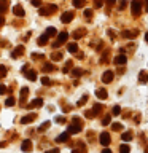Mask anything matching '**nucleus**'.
I'll return each instance as SVG.
<instances>
[{"instance_id": "f257e3e1", "label": "nucleus", "mask_w": 148, "mask_h": 153, "mask_svg": "<svg viewBox=\"0 0 148 153\" xmlns=\"http://www.w3.org/2000/svg\"><path fill=\"white\" fill-rule=\"evenodd\" d=\"M81 128H83V123L78 117H73L72 118V123L69 124V132L70 134H78L81 132Z\"/></svg>"}, {"instance_id": "f03ea898", "label": "nucleus", "mask_w": 148, "mask_h": 153, "mask_svg": "<svg viewBox=\"0 0 148 153\" xmlns=\"http://www.w3.org/2000/svg\"><path fill=\"white\" fill-rule=\"evenodd\" d=\"M131 10H132L134 16H140V13H142V0H132Z\"/></svg>"}, {"instance_id": "7ed1b4c3", "label": "nucleus", "mask_w": 148, "mask_h": 153, "mask_svg": "<svg viewBox=\"0 0 148 153\" xmlns=\"http://www.w3.org/2000/svg\"><path fill=\"white\" fill-rule=\"evenodd\" d=\"M99 142L102 143L104 147H107V145H110V142H112V136H110L108 132H102L99 136Z\"/></svg>"}, {"instance_id": "20e7f679", "label": "nucleus", "mask_w": 148, "mask_h": 153, "mask_svg": "<svg viewBox=\"0 0 148 153\" xmlns=\"http://www.w3.org/2000/svg\"><path fill=\"white\" fill-rule=\"evenodd\" d=\"M57 10L56 5H50V7H40V14L41 16H46V14H53Z\"/></svg>"}, {"instance_id": "39448f33", "label": "nucleus", "mask_w": 148, "mask_h": 153, "mask_svg": "<svg viewBox=\"0 0 148 153\" xmlns=\"http://www.w3.org/2000/svg\"><path fill=\"white\" fill-rule=\"evenodd\" d=\"M67 37H69V33H67V32H61V33H59V37H57V40L53 43V46H54V48L61 46L62 43H65V42H67Z\"/></svg>"}, {"instance_id": "423d86ee", "label": "nucleus", "mask_w": 148, "mask_h": 153, "mask_svg": "<svg viewBox=\"0 0 148 153\" xmlns=\"http://www.w3.org/2000/svg\"><path fill=\"white\" fill-rule=\"evenodd\" d=\"M113 78H115V74L112 70H107V72H104V75H102V83H112L113 81Z\"/></svg>"}, {"instance_id": "0eeeda50", "label": "nucleus", "mask_w": 148, "mask_h": 153, "mask_svg": "<svg viewBox=\"0 0 148 153\" xmlns=\"http://www.w3.org/2000/svg\"><path fill=\"white\" fill-rule=\"evenodd\" d=\"M72 19H73V13L72 11H65V13H62V16H61V21L64 24L72 22Z\"/></svg>"}, {"instance_id": "6e6552de", "label": "nucleus", "mask_w": 148, "mask_h": 153, "mask_svg": "<svg viewBox=\"0 0 148 153\" xmlns=\"http://www.w3.org/2000/svg\"><path fill=\"white\" fill-rule=\"evenodd\" d=\"M137 30H123L121 32V37L123 38H129V40H131V38H135L137 37Z\"/></svg>"}, {"instance_id": "1a4fd4ad", "label": "nucleus", "mask_w": 148, "mask_h": 153, "mask_svg": "<svg viewBox=\"0 0 148 153\" xmlns=\"http://www.w3.org/2000/svg\"><path fill=\"white\" fill-rule=\"evenodd\" d=\"M37 118V115L35 113H29V115H26V117H22L21 118V124H27V123H32L33 120Z\"/></svg>"}, {"instance_id": "9d476101", "label": "nucleus", "mask_w": 148, "mask_h": 153, "mask_svg": "<svg viewBox=\"0 0 148 153\" xmlns=\"http://www.w3.org/2000/svg\"><path fill=\"white\" fill-rule=\"evenodd\" d=\"M21 150L22 152H30L32 150V140H29V139H26V140H22V143H21Z\"/></svg>"}, {"instance_id": "9b49d317", "label": "nucleus", "mask_w": 148, "mask_h": 153, "mask_svg": "<svg viewBox=\"0 0 148 153\" xmlns=\"http://www.w3.org/2000/svg\"><path fill=\"white\" fill-rule=\"evenodd\" d=\"M69 137H70V132H69V131H67V132H62L61 136L56 137V142H57V143H64V142L69 140Z\"/></svg>"}, {"instance_id": "f8f14e48", "label": "nucleus", "mask_w": 148, "mask_h": 153, "mask_svg": "<svg viewBox=\"0 0 148 153\" xmlns=\"http://www.w3.org/2000/svg\"><path fill=\"white\" fill-rule=\"evenodd\" d=\"M126 62H127V57L124 56V54H119V56H116V57H115V64H116V65H119V67H121V65H124Z\"/></svg>"}, {"instance_id": "ddd939ff", "label": "nucleus", "mask_w": 148, "mask_h": 153, "mask_svg": "<svg viewBox=\"0 0 148 153\" xmlns=\"http://www.w3.org/2000/svg\"><path fill=\"white\" fill-rule=\"evenodd\" d=\"M95 96H97L99 99H107L108 97V93H107V89H104V88H99V89H95Z\"/></svg>"}, {"instance_id": "4468645a", "label": "nucleus", "mask_w": 148, "mask_h": 153, "mask_svg": "<svg viewBox=\"0 0 148 153\" xmlns=\"http://www.w3.org/2000/svg\"><path fill=\"white\" fill-rule=\"evenodd\" d=\"M24 54V46L22 45H19L14 48V51L11 53V57H18V56H22Z\"/></svg>"}, {"instance_id": "2eb2a0df", "label": "nucleus", "mask_w": 148, "mask_h": 153, "mask_svg": "<svg viewBox=\"0 0 148 153\" xmlns=\"http://www.w3.org/2000/svg\"><path fill=\"white\" fill-rule=\"evenodd\" d=\"M27 96H29V88H21V94H19V99H21V102H26V99H27Z\"/></svg>"}, {"instance_id": "dca6fc26", "label": "nucleus", "mask_w": 148, "mask_h": 153, "mask_svg": "<svg viewBox=\"0 0 148 153\" xmlns=\"http://www.w3.org/2000/svg\"><path fill=\"white\" fill-rule=\"evenodd\" d=\"M41 105H43V99L38 97V99H33L32 104H29L27 107H29V108H33V107H41Z\"/></svg>"}, {"instance_id": "f3484780", "label": "nucleus", "mask_w": 148, "mask_h": 153, "mask_svg": "<svg viewBox=\"0 0 148 153\" xmlns=\"http://www.w3.org/2000/svg\"><path fill=\"white\" fill-rule=\"evenodd\" d=\"M13 13L16 14V16H21V18L24 16V14H26V13H24V8L21 7V5H16V7L13 8Z\"/></svg>"}, {"instance_id": "a211bd4d", "label": "nucleus", "mask_w": 148, "mask_h": 153, "mask_svg": "<svg viewBox=\"0 0 148 153\" xmlns=\"http://www.w3.org/2000/svg\"><path fill=\"white\" fill-rule=\"evenodd\" d=\"M86 35V29H78V30H75L73 33H72V37L73 38H81Z\"/></svg>"}, {"instance_id": "6ab92c4d", "label": "nucleus", "mask_w": 148, "mask_h": 153, "mask_svg": "<svg viewBox=\"0 0 148 153\" xmlns=\"http://www.w3.org/2000/svg\"><path fill=\"white\" fill-rule=\"evenodd\" d=\"M26 76L30 81H35L37 80V72L35 70H26Z\"/></svg>"}, {"instance_id": "aec40b11", "label": "nucleus", "mask_w": 148, "mask_h": 153, "mask_svg": "<svg viewBox=\"0 0 148 153\" xmlns=\"http://www.w3.org/2000/svg\"><path fill=\"white\" fill-rule=\"evenodd\" d=\"M67 50H69V53H72V54H76L78 45H76V43H69V45H67Z\"/></svg>"}, {"instance_id": "412c9836", "label": "nucleus", "mask_w": 148, "mask_h": 153, "mask_svg": "<svg viewBox=\"0 0 148 153\" xmlns=\"http://www.w3.org/2000/svg\"><path fill=\"white\" fill-rule=\"evenodd\" d=\"M48 38H50V37H48L46 33H43V35H40V38H38V45H40V46L46 45V43H48Z\"/></svg>"}, {"instance_id": "4be33fe9", "label": "nucleus", "mask_w": 148, "mask_h": 153, "mask_svg": "<svg viewBox=\"0 0 148 153\" xmlns=\"http://www.w3.org/2000/svg\"><path fill=\"white\" fill-rule=\"evenodd\" d=\"M8 10V0H0V13H5Z\"/></svg>"}, {"instance_id": "5701e85b", "label": "nucleus", "mask_w": 148, "mask_h": 153, "mask_svg": "<svg viewBox=\"0 0 148 153\" xmlns=\"http://www.w3.org/2000/svg\"><path fill=\"white\" fill-rule=\"evenodd\" d=\"M45 33H46L48 37H56V35H57V30H56L54 27H48Z\"/></svg>"}, {"instance_id": "b1692460", "label": "nucleus", "mask_w": 148, "mask_h": 153, "mask_svg": "<svg viewBox=\"0 0 148 153\" xmlns=\"http://www.w3.org/2000/svg\"><path fill=\"white\" fill-rule=\"evenodd\" d=\"M138 81H140V83H147V81H148V74L145 70L140 72V78H138Z\"/></svg>"}, {"instance_id": "393cba45", "label": "nucleus", "mask_w": 148, "mask_h": 153, "mask_svg": "<svg viewBox=\"0 0 148 153\" xmlns=\"http://www.w3.org/2000/svg\"><path fill=\"white\" fill-rule=\"evenodd\" d=\"M50 126H51V123H50V121H45V123H41V126L38 128V132H45V131H46V129L50 128Z\"/></svg>"}, {"instance_id": "a878e982", "label": "nucleus", "mask_w": 148, "mask_h": 153, "mask_svg": "<svg viewBox=\"0 0 148 153\" xmlns=\"http://www.w3.org/2000/svg\"><path fill=\"white\" fill-rule=\"evenodd\" d=\"M129 152H131V148H129L127 143H121L119 145V153H129Z\"/></svg>"}, {"instance_id": "bb28decb", "label": "nucleus", "mask_w": 148, "mask_h": 153, "mask_svg": "<svg viewBox=\"0 0 148 153\" xmlns=\"http://www.w3.org/2000/svg\"><path fill=\"white\" fill-rule=\"evenodd\" d=\"M104 110V105L102 104H95L94 105V108H92V112H94V115H97V113H100Z\"/></svg>"}, {"instance_id": "cd10ccee", "label": "nucleus", "mask_w": 148, "mask_h": 153, "mask_svg": "<svg viewBox=\"0 0 148 153\" xmlns=\"http://www.w3.org/2000/svg\"><path fill=\"white\" fill-rule=\"evenodd\" d=\"M121 140H126V142H127V140H132V132H129V131H127V132H123Z\"/></svg>"}, {"instance_id": "c85d7f7f", "label": "nucleus", "mask_w": 148, "mask_h": 153, "mask_svg": "<svg viewBox=\"0 0 148 153\" xmlns=\"http://www.w3.org/2000/svg\"><path fill=\"white\" fill-rule=\"evenodd\" d=\"M51 59H53V61H61V59H62V53L54 51V53L51 54Z\"/></svg>"}, {"instance_id": "c756f323", "label": "nucleus", "mask_w": 148, "mask_h": 153, "mask_svg": "<svg viewBox=\"0 0 148 153\" xmlns=\"http://www.w3.org/2000/svg\"><path fill=\"white\" fill-rule=\"evenodd\" d=\"M43 70H45V72H53V70H54V65H53L51 62H48V64L43 65Z\"/></svg>"}, {"instance_id": "7c9ffc66", "label": "nucleus", "mask_w": 148, "mask_h": 153, "mask_svg": "<svg viewBox=\"0 0 148 153\" xmlns=\"http://www.w3.org/2000/svg\"><path fill=\"white\" fill-rule=\"evenodd\" d=\"M83 74H84V70H81V69H73L72 70V76H80Z\"/></svg>"}, {"instance_id": "2f4dec72", "label": "nucleus", "mask_w": 148, "mask_h": 153, "mask_svg": "<svg viewBox=\"0 0 148 153\" xmlns=\"http://www.w3.org/2000/svg\"><path fill=\"white\" fill-rule=\"evenodd\" d=\"M84 5V0H73V7L75 8H81Z\"/></svg>"}, {"instance_id": "473e14b6", "label": "nucleus", "mask_w": 148, "mask_h": 153, "mask_svg": "<svg viewBox=\"0 0 148 153\" xmlns=\"http://www.w3.org/2000/svg\"><path fill=\"white\" fill-rule=\"evenodd\" d=\"M119 113H121V107H119V105H115L113 110H112V115H115V117H116V115H119Z\"/></svg>"}, {"instance_id": "72a5a7b5", "label": "nucleus", "mask_w": 148, "mask_h": 153, "mask_svg": "<svg viewBox=\"0 0 148 153\" xmlns=\"http://www.w3.org/2000/svg\"><path fill=\"white\" fill-rule=\"evenodd\" d=\"M108 54H110V51H104V56L100 57V62H102V64H105V62L108 61Z\"/></svg>"}, {"instance_id": "f704fd0d", "label": "nucleus", "mask_w": 148, "mask_h": 153, "mask_svg": "<svg viewBox=\"0 0 148 153\" xmlns=\"http://www.w3.org/2000/svg\"><path fill=\"white\" fill-rule=\"evenodd\" d=\"M5 105H7V107H13L14 105V97H8L7 100H5Z\"/></svg>"}, {"instance_id": "c9c22d12", "label": "nucleus", "mask_w": 148, "mask_h": 153, "mask_svg": "<svg viewBox=\"0 0 148 153\" xmlns=\"http://www.w3.org/2000/svg\"><path fill=\"white\" fill-rule=\"evenodd\" d=\"M3 76H7V67L0 65V78H3Z\"/></svg>"}, {"instance_id": "e433bc0d", "label": "nucleus", "mask_w": 148, "mask_h": 153, "mask_svg": "<svg viewBox=\"0 0 148 153\" xmlns=\"http://www.w3.org/2000/svg\"><path fill=\"white\" fill-rule=\"evenodd\" d=\"M84 18L86 19H91V18H92V10H84Z\"/></svg>"}, {"instance_id": "4c0bfd02", "label": "nucleus", "mask_w": 148, "mask_h": 153, "mask_svg": "<svg viewBox=\"0 0 148 153\" xmlns=\"http://www.w3.org/2000/svg\"><path fill=\"white\" fill-rule=\"evenodd\" d=\"M112 129H113V131H121V123H113Z\"/></svg>"}, {"instance_id": "58836bf2", "label": "nucleus", "mask_w": 148, "mask_h": 153, "mask_svg": "<svg viewBox=\"0 0 148 153\" xmlns=\"http://www.w3.org/2000/svg\"><path fill=\"white\" fill-rule=\"evenodd\" d=\"M118 7H119V10H124V8L127 7V2H126V0H119V5H118Z\"/></svg>"}, {"instance_id": "ea45409f", "label": "nucleus", "mask_w": 148, "mask_h": 153, "mask_svg": "<svg viewBox=\"0 0 148 153\" xmlns=\"http://www.w3.org/2000/svg\"><path fill=\"white\" fill-rule=\"evenodd\" d=\"M86 100H88V96H83V97H81L80 100H78V105H80V107H81V105H83V104H86Z\"/></svg>"}, {"instance_id": "a19ab883", "label": "nucleus", "mask_w": 148, "mask_h": 153, "mask_svg": "<svg viewBox=\"0 0 148 153\" xmlns=\"http://www.w3.org/2000/svg\"><path fill=\"white\" fill-rule=\"evenodd\" d=\"M102 124H104V126H107V124H110V115H107V117H105V118L102 120Z\"/></svg>"}, {"instance_id": "79ce46f5", "label": "nucleus", "mask_w": 148, "mask_h": 153, "mask_svg": "<svg viewBox=\"0 0 148 153\" xmlns=\"http://www.w3.org/2000/svg\"><path fill=\"white\" fill-rule=\"evenodd\" d=\"M102 5H104L102 0H94V7H95V8H100Z\"/></svg>"}, {"instance_id": "37998d69", "label": "nucleus", "mask_w": 148, "mask_h": 153, "mask_svg": "<svg viewBox=\"0 0 148 153\" xmlns=\"http://www.w3.org/2000/svg\"><path fill=\"white\" fill-rule=\"evenodd\" d=\"M41 83H43V85H51V80L48 78V76H43V78H41Z\"/></svg>"}, {"instance_id": "c03bdc74", "label": "nucleus", "mask_w": 148, "mask_h": 153, "mask_svg": "<svg viewBox=\"0 0 148 153\" xmlns=\"http://www.w3.org/2000/svg\"><path fill=\"white\" fill-rule=\"evenodd\" d=\"M7 91H8L7 86H5V85H0V94H5Z\"/></svg>"}, {"instance_id": "a18cd8bd", "label": "nucleus", "mask_w": 148, "mask_h": 153, "mask_svg": "<svg viewBox=\"0 0 148 153\" xmlns=\"http://www.w3.org/2000/svg\"><path fill=\"white\" fill-rule=\"evenodd\" d=\"M54 121H56V123H64V121H65V118H64V117H56V118H54Z\"/></svg>"}, {"instance_id": "49530a36", "label": "nucleus", "mask_w": 148, "mask_h": 153, "mask_svg": "<svg viewBox=\"0 0 148 153\" xmlns=\"http://www.w3.org/2000/svg\"><path fill=\"white\" fill-rule=\"evenodd\" d=\"M33 7H41V0H32Z\"/></svg>"}, {"instance_id": "de8ad7c7", "label": "nucleus", "mask_w": 148, "mask_h": 153, "mask_svg": "<svg viewBox=\"0 0 148 153\" xmlns=\"http://www.w3.org/2000/svg\"><path fill=\"white\" fill-rule=\"evenodd\" d=\"M84 115H86V118H89V120H91V118H94V112H86Z\"/></svg>"}, {"instance_id": "09e8293b", "label": "nucleus", "mask_w": 148, "mask_h": 153, "mask_svg": "<svg viewBox=\"0 0 148 153\" xmlns=\"http://www.w3.org/2000/svg\"><path fill=\"white\" fill-rule=\"evenodd\" d=\"M107 35H108V37H112V38H115V32L108 29V30H107Z\"/></svg>"}, {"instance_id": "8fccbe9b", "label": "nucleus", "mask_w": 148, "mask_h": 153, "mask_svg": "<svg viewBox=\"0 0 148 153\" xmlns=\"http://www.w3.org/2000/svg\"><path fill=\"white\" fill-rule=\"evenodd\" d=\"M40 57H43L41 54H32V59H40Z\"/></svg>"}, {"instance_id": "3c124183", "label": "nucleus", "mask_w": 148, "mask_h": 153, "mask_svg": "<svg viewBox=\"0 0 148 153\" xmlns=\"http://www.w3.org/2000/svg\"><path fill=\"white\" fill-rule=\"evenodd\" d=\"M105 2H107L110 7H112V5H115V2H116V0H105Z\"/></svg>"}, {"instance_id": "603ef678", "label": "nucleus", "mask_w": 148, "mask_h": 153, "mask_svg": "<svg viewBox=\"0 0 148 153\" xmlns=\"http://www.w3.org/2000/svg\"><path fill=\"white\" fill-rule=\"evenodd\" d=\"M72 153H86V152H81V150H78V148H75V150L72 152Z\"/></svg>"}, {"instance_id": "864d4df0", "label": "nucleus", "mask_w": 148, "mask_h": 153, "mask_svg": "<svg viewBox=\"0 0 148 153\" xmlns=\"http://www.w3.org/2000/svg\"><path fill=\"white\" fill-rule=\"evenodd\" d=\"M46 153H61L59 150H56V148H54V150H50V152H46Z\"/></svg>"}, {"instance_id": "5fc2aeb1", "label": "nucleus", "mask_w": 148, "mask_h": 153, "mask_svg": "<svg viewBox=\"0 0 148 153\" xmlns=\"http://www.w3.org/2000/svg\"><path fill=\"white\" fill-rule=\"evenodd\" d=\"M102 153H112V150H110V148H104Z\"/></svg>"}, {"instance_id": "6e6d98bb", "label": "nucleus", "mask_w": 148, "mask_h": 153, "mask_svg": "<svg viewBox=\"0 0 148 153\" xmlns=\"http://www.w3.org/2000/svg\"><path fill=\"white\" fill-rule=\"evenodd\" d=\"M3 22H5V19H3L2 16H0V26H3Z\"/></svg>"}, {"instance_id": "4d7b16f0", "label": "nucleus", "mask_w": 148, "mask_h": 153, "mask_svg": "<svg viewBox=\"0 0 148 153\" xmlns=\"http://www.w3.org/2000/svg\"><path fill=\"white\" fill-rule=\"evenodd\" d=\"M145 10L148 11V0H145Z\"/></svg>"}, {"instance_id": "13d9d810", "label": "nucleus", "mask_w": 148, "mask_h": 153, "mask_svg": "<svg viewBox=\"0 0 148 153\" xmlns=\"http://www.w3.org/2000/svg\"><path fill=\"white\" fill-rule=\"evenodd\" d=\"M2 147H5V143H3V142H0V148H2Z\"/></svg>"}, {"instance_id": "bf43d9fd", "label": "nucleus", "mask_w": 148, "mask_h": 153, "mask_svg": "<svg viewBox=\"0 0 148 153\" xmlns=\"http://www.w3.org/2000/svg\"><path fill=\"white\" fill-rule=\"evenodd\" d=\"M145 40L148 42V32H147V35H145Z\"/></svg>"}]
</instances>
